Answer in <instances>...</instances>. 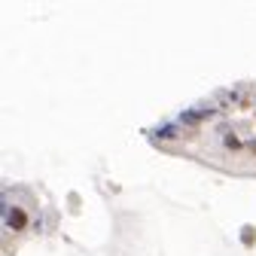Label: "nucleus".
<instances>
[{"label":"nucleus","instance_id":"1","mask_svg":"<svg viewBox=\"0 0 256 256\" xmlns=\"http://www.w3.org/2000/svg\"><path fill=\"white\" fill-rule=\"evenodd\" d=\"M6 222H10V229H24V226H28V214H24L22 208H12V210L6 214Z\"/></svg>","mask_w":256,"mask_h":256}]
</instances>
